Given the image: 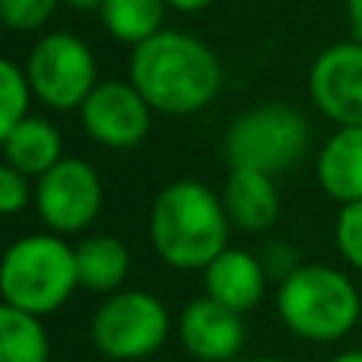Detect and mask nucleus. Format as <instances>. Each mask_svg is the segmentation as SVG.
Here are the masks:
<instances>
[{"mask_svg":"<svg viewBox=\"0 0 362 362\" xmlns=\"http://www.w3.org/2000/svg\"><path fill=\"white\" fill-rule=\"evenodd\" d=\"M131 83L153 112L194 115L223 89V64L200 38L163 29L131 54Z\"/></svg>","mask_w":362,"mask_h":362,"instance_id":"1","label":"nucleus"},{"mask_svg":"<svg viewBox=\"0 0 362 362\" xmlns=\"http://www.w3.org/2000/svg\"><path fill=\"white\" fill-rule=\"evenodd\" d=\"M229 213L223 197L200 181H172L150 210L156 255L175 270H206L229 248Z\"/></svg>","mask_w":362,"mask_h":362,"instance_id":"2","label":"nucleus"},{"mask_svg":"<svg viewBox=\"0 0 362 362\" xmlns=\"http://www.w3.org/2000/svg\"><path fill=\"white\" fill-rule=\"evenodd\" d=\"M276 315L289 334L308 344L344 340L359 325V289L344 270L302 264L276 289Z\"/></svg>","mask_w":362,"mask_h":362,"instance_id":"3","label":"nucleus"},{"mask_svg":"<svg viewBox=\"0 0 362 362\" xmlns=\"http://www.w3.org/2000/svg\"><path fill=\"white\" fill-rule=\"evenodd\" d=\"M76 286V248H70L54 232L23 235L6 248L0 264L4 305L45 318L54 315Z\"/></svg>","mask_w":362,"mask_h":362,"instance_id":"4","label":"nucleus"},{"mask_svg":"<svg viewBox=\"0 0 362 362\" xmlns=\"http://www.w3.org/2000/svg\"><path fill=\"white\" fill-rule=\"evenodd\" d=\"M172 334V315L153 293L118 289L105 296L89 321V340L105 359L137 362L165 346Z\"/></svg>","mask_w":362,"mask_h":362,"instance_id":"5","label":"nucleus"},{"mask_svg":"<svg viewBox=\"0 0 362 362\" xmlns=\"http://www.w3.org/2000/svg\"><path fill=\"white\" fill-rule=\"evenodd\" d=\"M308 146V124L293 105H257L238 115L235 124L226 134V159L232 169L255 172H286L302 159Z\"/></svg>","mask_w":362,"mask_h":362,"instance_id":"6","label":"nucleus"},{"mask_svg":"<svg viewBox=\"0 0 362 362\" xmlns=\"http://www.w3.org/2000/svg\"><path fill=\"white\" fill-rule=\"evenodd\" d=\"M25 76H29L32 95L42 99L54 112H70L83 108L99 83H95V57L83 38L70 32H51L25 61Z\"/></svg>","mask_w":362,"mask_h":362,"instance_id":"7","label":"nucleus"},{"mask_svg":"<svg viewBox=\"0 0 362 362\" xmlns=\"http://www.w3.org/2000/svg\"><path fill=\"white\" fill-rule=\"evenodd\" d=\"M102 200L105 187L86 159H61L35 185L38 219L54 235H76L89 229L102 213Z\"/></svg>","mask_w":362,"mask_h":362,"instance_id":"8","label":"nucleus"},{"mask_svg":"<svg viewBox=\"0 0 362 362\" xmlns=\"http://www.w3.org/2000/svg\"><path fill=\"white\" fill-rule=\"evenodd\" d=\"M80 118L86 134L108 150H131L144 144L153 124V108L134 83L108 80L89 93Z\"/></svg>","mask_w":362,"mask_h":362,"instance_id":"9","label":"nucleus"},{"mask_svg":"<svg viewBox=\"0 0 362 362\" xmlns=\"http://www.w3.org/2000/svg\"><path fill=\"white\" fill-rule=\"evenodd\" d=\"M315 105L340 127H362V42H340L318 54L308 74Z\"/></svg>","mask_w":362,"mask_h":362,"instance_id":"10","label":"nucleus"},{"mask_svg":"<svg viewBox=\"0 0 362 362\" xmlns=\"http://www.w3.org/2000/svg\"><path fill=\"white\" fill-rule=\"evenodd\" d=\"M245 337L242 315L206 296L187 302L178 318V340L197 362H232L242 353Z\"/></svg>","mask_w":362,"mask_h":362,"instance_id":"11","label":"nucleus"},{"mask_svg":"<svg viewBox=\"0 0 362 362\" xmlns=\"http://www.w3.org/2000/svg\"><path fill=\"white\" fill-rule=\"evenodd\" d=\"M267 280L270 276L257 255L245 248H226L204 270V296L245 315L261 305L264 293H267Z\"/></svg>","mask_w":362,"mask_h":362,"instance_id":"12","label":"nucleus"},{"mask_svg":"<svg viewBox=\"0 0 362 362\" xmlns=\"http://www.w3.org/2000/svg\"><path fill=\"white\" fill-rule=\"evenodd\" d=\"M219 197L229 213V223L242 232H267L280 219V191L267 172L232 169Z\"/></svg>","mask_w":362,"mask_h":362,"instance_id":"13","label":"nucleus"},{"mask_svg":"<svg viewBox=\"0 0 362 362\" xmlns=\"http://www.w3.org/2000/svg\"><path fill=\"white\" fill-rule=\"evenodd\" d=\"M318 185L340 206L362 200V127H337L318 153Z\"/></svg>","mask_w":362,"mask_h":362,"instance_id":"14","label":"nucleus"},{"mask_svg":"<svg viewBox=\"0 0 362 362\" xmlns=\"http://www.w3.org/2000/svg\"><path fill=\"white\" fill-rule=\"evenodd\" d=\"M4 144V159L6 165H13L16 172L29 178H42L45 172H51L57 163H61V134L51 121L45 118H25L13 127L10 134L0 137Z\"/></svg>","mask_w":362,"mask_h":362,"instance_id":"15","label":"nucleus"},{"mask_svg":"<svg viewBox=\"0 0 362 362\" xmlns=\"http://www.w3.org/2000/svg\"><path fill=\"white\" fill-rule=\"evenodd\" d=\"M131 274V251L115 235H89L76 245V276L89 293L112 296Z\"/></svg>","mask_w":362,"mask_h":362,"instance_id":"16","label":"nucleus"},{"mask_svg":"<svg viewBox=\"0 0 362 362\" xmlns=\"http://www.w3.org/2000/svg\"><path fill=\"white\" fill-rule=\"evenodd\" d=\"M0 362H51V337L38 315L0 305Z\"/></svg>","mask_w":362,"mask_h":362,"instance_id":"17","label":"nucleus"},{"mask_svg":"<svg viewBox=\"0 0 362 362\" xmlns=\"http://www.w3.org/2000/svg\"><path fill=\"white\" fill-rule=\"evenodd\" d=\"M165 6H169L165 0H105L99 10L108 35L137 48L156 32H163Z\"/></svg>","mask_w":362,"mask_h":362,"instance_id":"18","label":"nucleus"},{"mask_svg":"<svg viewBox=\"0 0 362 362\" xmlns=\"http://www.w3.org/2000/svg\"><path fill=\"white\" fill-rule=\"evenodd\" d=\"M29 99L32 86L25 70L13 61H0V137L29 118Z\"/></svg>","mask_w":362,"mask_h":362,"instance_id":"19","label":"nucleus"},{"mask_svg":"<svg viewBox=\"0 0 362 362\" xmlns=\"http://www.w3.org/2000/svg\"><path fill=\"white\" fill-rule=\"evenodd\" d=\"M61 0H0V16L16 32H35L51 19Z\"/></svg>","mask_w":362,"mask_h":362,"instance_id":"20","label":"nucleus"},{"mask_svg":"<svg viewBox=\"0 0 362 362\" xmlns=\"http://www.w3.org/2000/svg\"><path fill=\"white\" fill-rule=\"evenodd\" d=\"M334 235H337V248H340V255H344V261L350 264V267L362 270V200L340 206Z\"/></svg>","mask_w":362,"mask_h":362,"instance_id":"21","label":"nucleus"},{"mask_svg":"<svg viewBox=\"0 0 362 362\" xmlns=\"http://www.w3.org/2000/svg\"><path fill=\"white\" fill-rule=\"evenodd\" d=\"M29 200H35V191L29 187V175L4 163L0 165V210L6 216H16L19 210H25Z\"/></svg>","mask_w":362,"mask_h":362,"instance_id":"22","label":"nucleus"},{"mask_svg":"<svg viewBox=\"0 0 362 362\" xmlns=\"http://www.w3.org/2000/svg\"><path fill=\"white\" fill-rule=\"evenodd\" d=\"M261 264H264V270H267V276H274V280H280V283L286 280L293 270L302 267L293 245H286V242H270L261 255Z\"/></svg>","mask_w":362,"mask_h":362,"instance_id":"23","label":"nucleus"},{"mask_svg":"<svg viewBox=\"0 0 362 362\" xmlns=\"http://www.w3.org/2000/svg\"><path fill=\"white\" fill-rule=\"evenodd\" d=\"M346 16H350L356 42H362V0H346Z\"/></svg>","mask_w":362,"mask_h":362,"instance_id":"24","label":"nucleus"},{"mask_svg":"<svg viewBox=\"0 0 362 362\" xmlns=\"http://www.w3.org/2000/svg\"><path fill=\"white\" fill-rule=\"evenodd\" d=\"M165 4L181 13H197V10H204V6H210L213 0H165Z\"/></svg>","mask_w":362,"mask_h":362,"instance_id":"25","label":"nucleus"},{"mask_svg":"<svg viewBox=\"0 0 362 362\" xmlns=\"http://www.w3.org/2000/svg\"><path fill=\"white\" fill-rule=\"evenodd\" d=\"M64 4L76 6V10H95V6H102L105 0H64Z\"/></svg>","mask_w":362,"mask_h":362,"instance_id":"26","label":"nucleus"},{"mask_svg":"<svg viewBox=\"0 0 362 362\" xmlns=\"http://www.w3.org/2000/svg\"><path fill=\"white\" fill-rule=\"evenodd\" d=\"M331 362H362V350H346L340 356H334Z\"/></svg>","mask_w":362,"mask_h":362,"instance_id":"27","label":"nucleus"},{"mask_svg":"<svg viewBox=\"0 0 362 362\" xmlns=\"http://www.w3.org/2000/svg\"><path fill=\"white\" fill-rule=\"evenodd\" d=\"M251 362H289V359H280V356H261V359H251Z\"/></svg>","mask_w":362,"mask_h":362,"instance_id":"28","label":"nucleus"}]
</instances>
